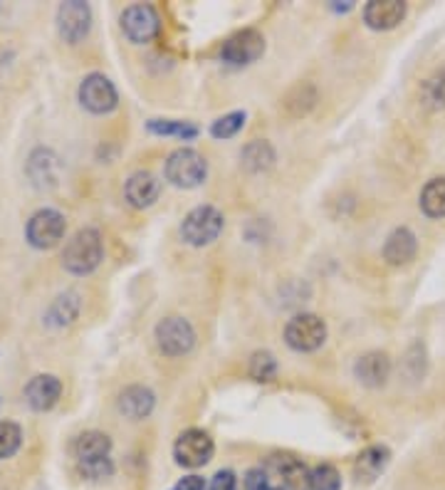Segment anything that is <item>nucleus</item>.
Returning <instances> with one entry per match:
<instances>
[{"instance_id": "nucleus-1", "label": "nucleus", "mask_w": 445, "mask_h": 490, "mask_svg": "<svg viewBox=\"0 0 445 490\" xmlns=\"http://www.w3.org/2000/svg\"><path fill=\"white\" fill-rule=\"evenodd\" d=\"M104 258V243L99 230L82 228L77 230L62 251V265L75 275H87L97 271L99 263Z\"/></svg>"}, {"instance_id": "nucleus-2", "label": "nucleus", "mask_w": 445, "mask_h": 490, "mask_svg": "<svg viewBox=\"0 0 445 490\" xmlns=\"http://www.w3.org/2000/svg\"><path fill=\"white\" fill-rule=\"evenodd\" d=\"M223 213L213 206H198L188 213L181 223V238L193 248H203L220 236L223 230Z\"/></svg>"}, {"instance_id": "nucleus-3", "label": "nucleus", "mask_w": 445, "mask_h": 490, "mask_svg": "<svg viewBox=\"0 0 445 490\" xmlns=\"http://www.w3.org/2000/svg\"><path fill=\"white\" fill-rule=\"evenodd\" d=\"M206 159L193 149H176L166 159V179L178 189H196L206 181Z\"/></svg>"}, {"instance_id": "nucleus-4", "label": "nucleus", "mask_w": 445, "mask_h": 490, "mask_svg": "<svg viewBox=\"0 0 445 490\" xmlns=\"http://www.w3.org/2000/svg\"><path fill=\"white\" fill-rule=\"evenodd\" d=\"M285 340L295 352L319 350L326 340L325 320H322V317H316V315H309V312L295 315L292 320L287 322Z\"/></svg>"}, {"instance_id": "nucleus-5", "label": "nucleus", "mask_w": 445, "mask_h": 490, "mask_svg": "<svg viewBox=\"0 0 445 490\" xmlns=\"http://www.w3.org/2000/svg\"><path fill=\"white\" fill-rule=\"evenodd\" d=\"M213 450H216V446H213V439L208 436L206 431L188 429L176 439L174 459L183 468H200L213 459Z\"/></svg>"}, {"instance_id": "nucleus-6", "label": "nucleus", "mask_w": 445, "mask_h": 490, "mask_svg": "<svg viewBox=\"0 0 445 490\" xmlns=\"http://www.w3.org/2000/svg\"><path fill=\"white\" fill-rule=\"evenodd\" d=\"M156 344L168 357H181L193 350L196 332L191 327V322L183 317H166L156 325Z\"/></svg>"}, {"instance_id": "nucleus-7", "label": "nucleus", "mask_w": 445, "mask_h": 490, "mask_svg": "<svg viewBox=\"0 0 445 490\" xmlns=\"http://www.w3.org/2000/svg\"><path fill=\"white\" fill-rule=\"evenodd\" d=\"M265 52V38L257 31H240L230 35L220 48V60L233 67H243L263 58Z\"/></svg>"}, {"instance_id": "nucleus-8", "label": "nucleus", "mask_w": 445, "mask_h": 490, "mask_svg": "<svg viewBox=\"0 0 445 490\" xmlns=\"http://www.w3.org/2000/svg\"><path fill=\"white\" fill-rule=\"evenodd\" d=\"M79 102L92 114H109L119 102L117 87L111 85L109 77L99 75V72H92L79 85Z\"/></svg>"}, {"instance_id": "nucleus-9", "label": "nucleus", "mask_w": 445, "mask_h": 490, "mask_svg": "<svg viewBox=\"0 0 445 490\" xmlns=\"http://www.w3.org/2000/svg\"><path fill=\"white\" fill-rule=\"evenodd\" d=\"M65 236V216L59 210L42 209L28 220V240L32 248H55Z\"/></svg>"}, {"instance_id": "nucleus-10", "label": "nucleus", "mask_w": 445, "mask_h": 490, "mask_svg": "<svg viewBox=\"0 0 445 490\" xmlns=\"http://www.w3.org/2000/svg\"><path fill=\"white\" fill-rule=\"evenodd\" d=\"M121 31L131 42H151L161 31V21L154 5L138 3L131 5L121 15Z\"/></svg>"}, {"instance_id": "nucleus-11", "label": "nucleus", "mask_w": 445, "mask_h": 490, "mask_svg": "<svg viewBox=\"0 0 445 490\" xmlns=\"http://www.w3.org/2000/svg\"><path fill=\"white\" fill-rule=\"evenodd\" d=\"M89 28H92V11L87 3L82 0H69L62 3L58 11V31L59 38L69 45H75L82 38H87Z\"/></svg>"}, {"instance_id": "nucleus-12", "label": "nucleus", "mask_w": 445, "mask_h": 490, "mask_svg": "<svg viewBox=\"0 0 445 490\" xmlns=\"http://www.w3.org/2000/svg\"><path fill=\"white\" fill-rule=\"evenodd\" d=\"M263 468L285 490H309V470L295 456H272Z\"/></svg>"}, {"instance_id": "nucleus-13", "label": "nucleus", "mask_w": 445, "mask_h": 490, "mask_svg": "<svg viewBox=\"0 0 445 490\" xmlns=\"http://www.w3.org/2000/svg\"><path fill=\"white\" fill-rule=\"evenodd\" d=\"M354 377L359 384H364L369 389L384 387L391 377V360L386 352H366L364 357H359L354 364Z\"/></svg>"}, {"instance_id": "nucleus-14", "label": "nucleus", "mask_w": 445, "mask_h": 490, "mask_svg": "<svg viewBox=\"0 0 445 490\" xmlns=\"http://www.w3.org/2000/svg\"><path fill=\"white\" fill-rule=\"evenodd\" d=\"M405 18V3L401 0H371L364 8V21L371 31H394Z\"/></svg>"}, {"instance_id": "nucleus-15", "label": "nucleus", "mask_w": 445, "mask_h": 490, "mask_svg": "<svg viewBox=\"0 0 445 490\" xmlns=\"http://www.w3.org/2000/svg\"><path fill=\"white\" fill-rule=\"evenodd\" d=\"M62 396V384L52 374H38L25 387V401L35 411H49Z\"/></svg>"}, {"instance_id": "nucleus-16", "label": "nucleus", "mask_w": 445, "mask_h": 490, "mask_svg": "<svg viewBox=\"0 0 445 490\" xmlns=\"http://www.w3.org/2000/svg\"><path fill=\"white\" fill-rule=\"evenodd\" d=\"M418 253V240H415L414 230L396 228L384 243V261L394 268H404L414 261Z\"/></svg>"}, {"instance_id": "nucleus-17", "label": "nucleus", "mask_w": 445, "mask_h": 490, "mask_svg": "<svg viewBox=\"0 0 445 490\" xmlns=\"http://www.w3.org/2000/svg\"><path fill=\"white\" fill-rule=\"evenodd\" d=\"M124 193H127V200L134 209H148L158 199V193H161V181L154 174H148V171H137L127 181Z\"/></svg>"}, {"instance_id": "nucleus-18", "label": "nucleus", "mask_w": 445, "mask_h": 490, "mask_svg": "<svg viewBox=\"0 0 445 490\" xmlns=\"http://www.w3.org/2000/svg\"><path fill=\"white\" fill-rule=\"evenodd\" d=\"M154 404H156V396L147 387H129V389L119 394V411L131 421H141L151 416Z\"/></svg>"}, {"instance_id": "nucleus-19", "label": "nucleus", "mask_w": 445, "mask_h": 490, "mask_svg": "<svg viewBox=\"0 0 445 490\" xmlns=\"http://www.w3.org/2000/svg\"><path fill=\"white\" fill-rule=\"evenodd\" d=\"M388 460H391V450L381 446V443H376V446H369L359 453V459L354 463V476L359 480H364V483H371L376 480L388 466Z\"/></svg>"}, {"instance_id": "nucleus-20", "label": "nucleus", "mask_w": 445, "mask_h": 490, "mask_svg": "<svg viewBox=\"0 0 445 490\" xmlns=\"http://www.w3.org/2000/svg\"><path fill=\"white\" fill-rule=\"evenodd\" d=\"M72 450H75L79 463L94 459H107L109 450H111V439H109L107 433H102V431H85L82 436H77Z\"/></svg>"}, {"instance_id": "nucleus-21", "label": "nucleus", "mask_w": 445, "mask_h": 490, "mask_svg": "<svg viewBox=\"0 0 445 490\" xmlns=\"http://www.w3.org/2000/svg\"><path fill=\"white\" fill-rule=\"evenodd\" d=\"M421 210L428 218H445V176H435L421 191Z\"/></svg>"}, {"instance_id": "nucleus-22", "label": "nucleus", "mask_w": 445, "mask_h": 490, "mask_svg": "<svg viewBox=\"0 0 445 490\" xmlns=\"http://www.w3.org/2000/svg\"><path fill=\"white\" fill-rule=\"evenodd\" d=\"M240 159H243V166L247 171L260 174V171L272 169V164H275V149L263 139L250 141L245 149H243V154H240Z\"/></svg>"}, {"instance_id": "nucleus-23", "label": "nucleus", "mask_w": 445, "mask_h": 490, "mask_svg": "<svg viewBox=\"0 0 445 490\" xmlns=\"http://www.w3.org/2000/svg\"><path fill=\"white\" fill-rule=\"evenodd\" d=\"M79 315V298L75 292H65L59 295L58 300L52 302V307L48 310V325L52 327H65V325H72L77 320Z\"/></svg>"}, {"instance_id": "nucleus-24", "label": "nucleus", "mask_w": 445, "mask_h": 490, "mask_svg": "<svg viewBox=\"0 0 445 490\" xmlns=\"http://www.w3.org/2000/svg\"><path fill=\"white\" fill-rule=\"evenodd\" d=\"M421 104L431 111L445 110V70L435 72L421 85Z\"/></svg>"}, {"instance_id": "nucleus-25", "label": "nucleus", "mask_w": 445, "mask_h": 490, "mask_svg": "<svg viewBox=\"0 0 445 490\" xmlns=\"http://www.w3.org/2000/svg\"><path fill=\"white\" fill-rule=\"evenodd\" d=\"M147 129L158 137H176V139L191 141L198 137V127H193L191 121H176V120H151L147 124Z\"/></svg>"}, {"instance_id": "nucleus-26", "label": "nucleus", "mask_w": 445, "mask_h": 490, "mask_svg": "<svg viewBox=\"0 0 445 490\" xmlns=\"http://www.w3.org/2000/svg\"><path fill=\"white\" fill-rule=\"evenodd\" d=\"M316 102V90L312 85H297L295 90L287 94L285 107L292 117H302L307 111L315 107Z\"/></svg>"}, {"instance_id": "nucleus-27", "label": "nucleus", "mask_w": 445, "mask_h": 490, "mask_svg": "<svg viewBox=\"0 0 445 490\" xmlns=\"http://www.w3.org/2000/svg\"><path fill=\"white\" fill-rule=\"evenodd\" d=\"M30 166H35L38 169L40 166V174H35L32 176V181L38 183V186H55L58 183V159L49 154V151H35L32 154V159H30Z\"/></svg>"}, {"instance_id": "nucleus-28", "label": "nucleus", "mask_w": 445, "mask_h": 490, "mask_svg": "<svg viewBox=\"0 0 445 490\" xmlns=\"http://www.w3.org/2000/svg\"><path fill=\"white\" fill-rule=\"evenodd\" d=\"M309 490H342V476L334 466L322 463L309 470Z\"/></svg>"}, {"instance_id": "nucleus-29", "label": "nucleus", "mask_w": 445, "mask_h": 490, "mask_svg": "<svg viewBox=\"0 0 445 490\" xmlns=\"http://www.w3.org/2000/svg\"><path fill=\"white\" fill-rule=\"evenodd\" d=\"M22 443V431L13 421H0V460L13 459Z\"/></svg>"}, {"instance_id": "nucleus-30", "label": "nucleus", "mask_w": 445, "mask_h": 490, "mask_svg": "<svg viewBox=\"0 0 445 490\" xmlns=\"http://www.w3.org/2000/svg\"><path fill=\"white\" fill-rule=\"evenodd\" d=\"M277 374V360L272 352H255L250 360V377L255 381H272Z\"/></svg>"}, {"instance_id": "nucleus-31", "label": "nucleus", "mask_w": 445, "mask_h": 490, "mask_svg": "<svg viewBox=\"0 0 445 490\" xmlns=\"http://www.w3.org/2000/svg\"><path fill=\"white\" fill-rule=\"evenodd\" d=\"M243 127H245V111H230L226 117H220V120L213 121L210 134H213L216 139H230V137H236Z\"/></svg>"}, {"instance_id": "nucleus-32", "label": "nucleus", "mask_w": 445, "mask_h": 490, "mask_svg": "<svg viewBox=\"0 0 445 490\" xmlns=\"http://www.w3.org/2000/svg\"><path fill=\"white\" fill-rule=\"evenodd\" d=\"M79 473L85 476L87 480H104L111 478V473H114V463L111 459H94V460H85V463H79Z\"/></svg>"}, {"instance_id": "nucleus-33", "label": "nucleus", "mask_w": 445, "mask_h": 490, "mask_svg": "<svg viewBox=\"0 0 445 490\" xmlns=\"http://www.w3.org/2000/svg\"><path fill=\"white\" fill-rule=\"evenodd\" d=\"M245 490H285L263 466L253 468L245 476Z\"/></svg>"}, {"instance_id": "nucleus-34", "label": "nucleus", "mask_w": 445, "mask_h": 490, "mask_svg": "<svg viewBox=\"0 0 445 490\" xmlns=\"http://www.w3.org/2000/svg\"><path fill=\"white\" fill-rule=\"evenodd\" d=\"M236 488L237 478L230 468L218 470L216 476H213V480H210V486H208V490H236Z\"/></svg>"}, {"instance_id": "nucleus-35", "label": "nucleus", "mask_w": 445, "mask_h": 490, "mask_svg": "<svg viewBox=\"0 0 445 490\" xmlns=\"http://www.w3.org/2000/svg\"><path fill=\"white\" fill-rule=\"evenodd\" d=\"M174 490H206V480L200 478V476H183Z\"/></svg>"}]
</instances>
